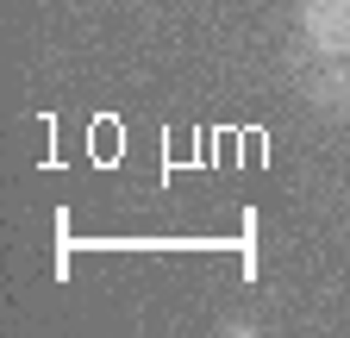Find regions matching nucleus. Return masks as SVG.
Instances as JSON below:
<instances>
[{"label": "nucleus", "mask_w": 350, "mask_h": 338, "mask_svg": "<svg viewBox=\"0 0 350 338\" xmlns=\"http://www.w3.org/2000/svg\"><path fill=\"white\" fill-rule=\"evenodd\" d=\"M306 107H319L325 119H350V57H325L300 75Z\"/></svg>", "instance_id": "obj_2"}, {"label": "nucleus", "mask_w": 350, "mask_h": 338, "mask_svg": "<svg viewBox=\"0 0 350 338\" xmlns=\"http://www.w3.org/2000/svg\"><path fill=\"white\" fill-rule=\"evenodd\" d=\"M300 31L319 57H350V0H300Z\"/></svg>", "instance_id": "obj_1"}]
</instances>
